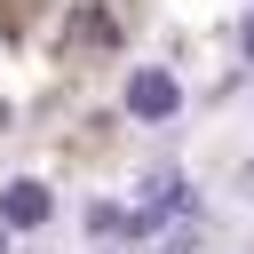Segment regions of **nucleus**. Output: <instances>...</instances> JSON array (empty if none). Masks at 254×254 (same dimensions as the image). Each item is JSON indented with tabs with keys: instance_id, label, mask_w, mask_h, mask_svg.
<instances>
[{
	"instance_id": "f257e3e1",
	"label": "nucleus",
	"mask_w": 254,
	"mask_h": 254,
	"mask_svg": "<svg viewBox=\"0 0 254 254\" xmlns=\"http://www.w3.org/2000/svg\"><path fill=\"white\" fill-rule=\"evenodd\" d=\"M127 111L135 119H175L183 111V87H175V71H127Z\"/></svg>"
},
{
	"instance_id": "423d86ee",
	"label": "nucleus",
	"mask_w": 254,
	"mask_h": 254,
	"mask_svg": "<svg viewBox=\"0 0 254 254\" xmlns=\"http://www.w3.org/2000/svg\"><path fill=\"white\" fill-rule=\"evenodd\" d=\"M238 48H246V56H254V16H246V32H238Z\"/></svg>"
},
{
	"instance_id": "f03ea898",
	"label": "nucleus",
	"mask_w": 254,
	"mask_h": 254,
	"mask_svg": "<svg viewBox=\"0 0 254 254\" xmlns=\"http://www.w3.org/2000/svg\"><path fill=\"white\" fill-rule=\"evenodd\" d=\"M48 214H56V198H48V183H32V175H16V183L0 190V222H8V230H40Z\"/></svg>"
},
{
	"instance_id": "39448f33",
	"label": "nucleus",
	"mask_w": 254,
	"mask_h": 254,
	"mask_svg": "<svg viewBox=\"0 0 254 254\" xmlns=\"http://www.w3.org/2000/svg\"><path fill=\"white\" fill-rule=\"evenodd\" d=\"M238 190H246V198H254V167H238Z\"/></svg>"
},
{
	"instance_id": "20e7f679",
	"label": "nucleus",
	"mask_w": 254,
	"mask_h": 254,
	"mask_svg": "<svg viewBox=\"0 0 254 254\" xmlns=\"http://www.w3.org/2000/svg\"><path fill=\"white\" fill-rule=\"evenodd\" d=\"M71 32H79V40H87V48H103V40H111V24H103V8H95V0H87V8H79V24H71Z\"/></svg>"
},
{
	"instance_id": "0eeeda50",
	"label": "nucleus",
	"mask_w": 254,
	"mask_h": 254,
	"mask_svg": "<svg viewBox=\"0 0 254 254\" xmlns=\"http://www.w3.org/2000/svg\"><path fill=\"white\" fill-rule=\"evenodd\" d=\"M0 254H8V222H0Z\"/></svg>"
},
{
	"instance_id": "7ed1b4c3",
	"label": "nucleus",
	"mask_w": 254,
	"mask_h": 254,
	"mask_svg": "<svg viewBox=\"0 0 254 254\" xmlns=\"http://www.w3.org/2000/svg\"><path fill=\"white\" fill-rule=\"evenodd\" d=\"M87 230H95V238H119V230H127V214H119L111 198H95V206H87Z\"/></svg>"
}]
</instances>
